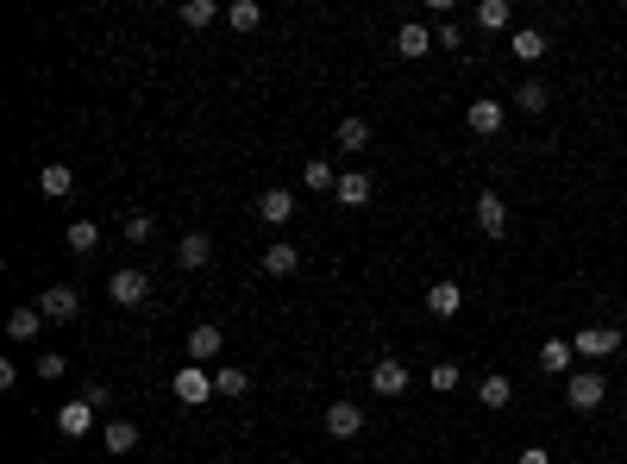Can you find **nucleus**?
Listing matches in <instances>:
<instances>
[{
	"label": "nucleus",
	"instance_id": "f257e3e1",
	"mask_svg": "<svg viewBox=\"0 0 627 464\" xmlns=\"http://www.w3.org/2000/svg\"><path fill=\"white\" fill-rule=\"evenodd\" d=\"M107 301H113V308H145V301H151V276L145 270H138V264H126V270H113L107 276Z\"/></svg>",
	"mask_w": 627,
	"mask_h": 464
},
{
	"label": "nucleus",
	"instance_id": "f03ea898",
	"mask_svg": "<svg viewBox=\"0 0 627 464\" xmlns=\"http://www.w3.org/2000/svg\"><path fill=\"white\" fill-rule=\"evenodd\" d=\"M602 402H609V383H602L596 370H571L565 377V408L571 414H596Z\"/></svg>",
	"mask_w": 627,
	"mask_h": 464
},
{
	"label": "nucleus",
	"instance_id": "7ed1b4c3",
	"mask_svg": "<svg viewBox=\"0 0 627 464\" xmlns=\"http://www.w3.org/2000/svg\"><path fill=\"white\" fill-rule=\"evenodd\" d=\"M571 352L584 358V364L615 358V352H621V327H584V333H571Z\"/></svg>",
	"mask_w": 627,
	"mask_h": 464
},
{
	"label": "nucleus",
	"instance_id": "20e7f679",
	"mask_svg": "<svg viewBox=\"0 0 627 464\" xmlns=\"http://www.w3.org/2000/svg\"><path fill=\"white\" fill-rule=\"evenodd\" d=\"M170 389H176L182 408H207V402H214V377H207V364H182Z\"/></svg>",
	"mask_w": 627,
	"mask_h": 464
},
{
	"label": "nucleus",
	"instance_id": "39448f33",
	"mask_svg": "<svg viewBox=\"0 0 627 464\" xmlns=\"http://www.w3.org/2000/svg\"><path fill=\"white\" fill-rule=\"evenodd\" d=\"M464 126H471L477 138H502L508 132V101H490V95L471 101V107H464Z\"/></svg>",
	"mask_w": 627,
	"mask_h": 464
},
{
	"label": "nucleus",
	"instance_id": "423d86ee",
	"mask_svg": "<svg viewBox=\"0 0 627 464\" xmlns=\"http://www.w3.org/2000/svg\"><path fill=\"white\" fill-rule=\"evenodd\" d=\"M408 383H414V377H408V364H402V358H377V364H370V389H377L383 402H402V396H408Z\"/></svg>",
	"mask_w": 627,
	"mask_h": 464
},
{
	"label": "nucleus",
	"instance_id": "0eeeda50",
	"mask_svg": "<svg viewBox=\"0 0 627 464\" xmlns=\"http://www.w3.org/2000/svg\"><path fill=\"white\" fill-rule=\"evenodd\" d=\"M38 308H44V320H57V327H69V320H82V295L69 289V283H51L38 295Z\"/></svg>",
	"mask_w": 627,
	"mask_h": 464
},
{
	"label": "nucleus",
	"instance_id": "6e6552de",
	"mask_svg": "<svg viewBox=\"0 0 627 464\" xmlns=\"http://www.w3.org/2000/svg\"><path fill=\"white\" fill-rule=\"evenodd\" d=\"M546 51H552V38L540 26H515V32H508V57H515V63H546Z\"/></svg>",
	"mask_w": 627,
	"mask_h": 464
},
{
	"label": "nucleus",
	"instance_id": "1a4fd4ad",
	"mask_svg": "<svg viewBox=\"0 0 627 464\" xmlns=\"http://www.w3.org/2000/svg\"><path fill=\"white\" fill-rule=\"evenodd\" d=\"M477 232H483V239H508V201L496 189L477 195Z\"/></svg>",
	"mask_w": 627,
	"mask_h": 464
},
{
	"label": "nucleus",
	"instance_id": "9d476101",
	"mask_svg": "<svg viewBox=\"0 0 627 464\" xmlns=\"http://www.w3.org/2000/svg\"><path fill=\"white\" fill-rule=\"evenodd\" d=\"M327 433L333 439H358L364 433V402H345V396L327 402Z\"/></svg>",
	"mask_w": 627,
	"mask_h": 464
},
{
	"label": "nucleus",
	"instance_id": "9b49d317",
	"mask_svg": "<svg viewBox=\"0 0 627 464\" xmlns=\"http://www.w3.org/2000/svg\"><path fill=\"white\" fill-rule=\"evenodd\" d=\"M95 414H101V408H95V402H82V396H76V402H63V408H57V433H63V439H88Z\"/></svg>",
	"mask_w": 627,
	"mask_h": 464
},
{
	"label": "nucleus",
	"instance_id": "f8f14e48",
	"mask_svg": "<svg viewBox=\"0 0 627 464\" xmlns=\"http://www.w3.org/2000/svg\"><path fill=\"white\" fill-rule=\"evenodd\" d=\"M427 314H433V320H458V314H464V289L452 283V276H439V283L427 289Z\"/></svg>",
	"mask_w": 627,
	"mask_h": 464
},
{
	"label": "nucleus",
	"instance_id": "ddd939ff",
	"mask_svg": "<svg viewBox=\"0 0 627 464\" xmlns=\"http://www.w3.org/2000/svg\"><path fill=\"white\" fill-rule=\"evenodd\" d=\"M226 352V333L214 327V320H201V327H189V364H214Z\"/></svg>",
	"mask_w": 627,
	"mask_h": 464
},
{
	"label": "nucleus",
	"instance_id": "4468645a",
	"mask_svg": "<svg viewBox=\"0 0 627 464\" xmlns=\"http://www.w3.org/2000/svg\"><path fill=\"white\" fill-rule=\"evenodd\" d=\"M370 195H377L370 170H339V189H333V201H339V207H370Z\"/></svg>",
	"mask_w": 627,
	"mask_h": 464
},
{
	"label": "nucleus",
	"instance_id": "2eb2a0df",
	"mask_svg": "<svg viewBox=\"0 0 627 464\" xmlns=\"http://www.w3.org/2000/svg\"><path fill=\"white\" fill-rule=\"evenodd\" d=\"M427 51H433V26H421V19H408V26H396V57L421 63Z\"/></svg>",
	"mask_w": 627,
	"mask_h": 464
},
{
	"label": "nucleus",
	"instance_id": "dca6fc26",
	"mask_svg": "<svg viewBox=\"0 0 627 464\" xmlns=\"http://www.w3.org/2000/svg\"><path fill=\"white\" fill-rule=\"evenodd\" d=\"M207 264H214V239H207V232H182L176 270H207Z\"/></svg>",
	"mask_w": 627,
	"mask_h": 464
},
{
	"label": "nucleus",
	"instance_id": "f3484780",
	"mask_svg": "<svg viewBox=\"0 0 627 464\" xmlns=\"http://www.w3.org/2000/svg\"><path fill=\"white\" fill-rule=\"evenodd\" d=\"M258 264H264V276H295V270H301V251H295L289 239H270V245L258 251Z\"/></svg>",
	"mask_w": 627,
	"mask_h": 464
},
{
	"label": "nucleus",
	"instance_id": "a211bd4d",
	"mask_svg": "<svg viewBox=\"0 0 627 464\" xmlns=\"http://www.w3.org/2000/svg\"><path fill=\"white\" fill-rule=\"evenodd\" d=\"M38 333H44V308H38V301H19V308L7 314V339L26 345V339H38Z\"/></svg>",
	"mask_w": 627,
	"mask_h": 464
},
{
	"label": "nucleus",
	"instance_id": "6ab92c4d",
	"mask_svg": "<svg viewBox=\"0 0 627 464\" xmlns=\"http://www.w3.org/2000/svg\"><path fill=\"white\" fill-rule=\"evenodd\" d=\"M471 19H477V32H515V7L508 0H477Z\"/></svg>",
	"mask_w": 627,
	"mask_h": 464
},
{
	"label": "nucleus",
	"instance_id": "aec40b11",
	"mask_svg": "<svg viewBox=\"0 0 627 464\" xmlns=\"http://www.w3.org/2000/svg\"><path fill=\"white\" fill-rule=\"evenodd\" d=\"M295 207H301V201H295L289 189H264V195H258V220H270V226H289V220H295Z\"/></svg>",
	"mask_w": 627,
	"mask_h": 464
},
{
	"label": "nucleus",
	"instance_id": "412c9836",
	"mask_svg": "<svg viewBox=\"0 0 627 464\" xmlns=\"http://www.w3.org/2000/svg\"><path fill=\"white\" fill-rule=\"evenodd\" d=\"M301 189H308V195H333L339 189V170L327 164V157H308V164H301Z\"/></svg>",
	"mask_w": 627,
	"mask_h": 464
},
{
	"label": "nucleus",
	"instance_id": "4be33fe9",
	"mask_svg": "<svg viewBox=\"0 0 627 464\" xmlns=\"http://www.w3.org/2000/svg\"><path fill=\"white\" fill-rule=\"evenodd\" d=\"M571 364H577L571 339H540V370H552V377H571Z\"/></svg>",
	"mask_w": 627,
	"mask_h": 464
},
{
	"label": "nucleus",
	"instance_id": "5701e85b",
	"mask_svg": "<svg viewBox=\"0 0 627 464\" xmlns=\"http://www.w3.org/2000/svg\"><path fill=\"white\" fill-rule=\"evenodd\" d=\"M69 189H76V170H69V164H44V170H38V195L63 201Z\"/></svg>",
	"mask_w": 627,
	"mask_h": 464
},
{
	"label": "nucleus",
	"instance_id": "b1692460",
	"mask_svg": "<svg viewBox=\"0 0 627 464\" xmlns=\"http://www.w3.org/2000/svg\"><path fill=\"white\" fill-rule=\"evenodd\" d=\"M182 26H189V32H201V26H214V19H226V7H220V0H182Z\"/></svg>",
	"mask_w": 627,
	"mask_h": 464
},
{
	"label": "nucleus",
	"instance_id": "393cba45",
	"mask_svg": "<svg viewBox=\"0 0 627 464\" xmlns=\"http://www.w3.org/2000/svg\"><path fill=\"white\" fill-rule=\"evenodd\" d=\"M477 402H483V408H508V402H515V383H508L502 370H490V377L477 383Z\"/></svg>",
	"mask_w": 627,
	"mask_h": 464
},
{
	"label": "nucleus",
	"instance_id": "a878e982",
	"mask_svg": "<svg viewBox=\"0 0 627 464\" xmlns=\"http://www.w3.org/2000/svg\"><path fill=\"white\" fill-rule=\"evenodd\" d=\"M63 239H69V251H76V258H88V251H101V226H95V220H69Z\"/></svg>",
	"mask_w": 627,
	"mask_h": 464
},
{
	"label": "nucleus",
	"instance_id": "bb28decb",
	"mask_svg": "<svg viewBox=\"0 0 627 464\" xmlns=\"http://www.w3.org/2000/svg\"><path fill=\"white\" fill-rule=\"evenodd\" d=\"M515 107H521V113H533V120H540V113L552 107V95H546V82H533V76H527V82H515Z\"/></svg>",
	"mask_w": 627,
	"mask_h": 464
},
{
	"label": "nucleus",
	"instance_id": "cd10ccee",
	"mask_svg": "<svg viewBox=\"0 0 627 464\" xmlns=\"http://www.w3.org/2000/svg\"><path fill=\"white\" fill-rule=\"evenodd\" d=\"M226 26H232V32H258V26H264V7H258V0H232V7H226Z\"/></svg>",
	"mask_w": 627,
	"mask_h": 464
},
{
	"label": "nucleus",
	"instance_id": "c85d7f7f",
	"mask_svg": "<svg viewBox=\"0 0 627 464\" xmlns=\"http://www.w3.org/2000/svg\"><path fill=\"white\" fill-rule=\"evenodd\" d=\"M101 439H107V452H120V458H126V452H138V421H107Z\"/></svg>",
	"mask_w": 627,
	"mask_h": 464
},
{
	"label": "nucleus",
	"instance_id": "c756f323",
	"mask_svg": "<svg viewBox=\"0 0 627 464\" xmlns=\"http://www.w3.org/2000/svg\"><path fill=\"white\" fill-rule=\"evenodd\" d=\"M364 145H370V120L345 113V120H339V151H364Z\"/></svg>",
	"mask_w": 627,
	"mask_h": 464
},
{
	"label": "nucleus",
	"instance_id": "7c9ffc66",
	"mask_svg": "<svg viewBox=\"0 0 627 464\" xmlns=\"http://www.w3.org/2000/svg\"><path fill=\"white\" fill-rule=\"evenodd\" d=\"M427 383H433V396H452V389H458V383H464V370H458V364H452V358H439V364H433V370H427Z\"/></svg>",
	"mask_w": 627,
	"mask_h": 464
},
{
	"label": "nucleus",
	"instance_id": "2f4dec72",
	"mask_svg": "<svg viewBox=\"0 0 627 464\" xmlns=\"http://www.w3.org/2000/svg\"><path fill=\"white\" fill-rule=\"evenodd\" d=\"M245 389H251V377H245L239 364H220L214 370V396H245Z\"/></svg>",
	"mask_w": 627,
	"mask_h": 464
},
{
	"label": "nucleus",
	"instance_id": "473e14b6",
	"mask_svg": "<svg viewBox=\"0 0 627 464\" xmlns=\"http://www.w3.org/2000/svg\"><path fill=\"white\" fill-rule=\"evenodd\" d=\"M120 232H126V245H151L157 220H151V214H126V226H120Z\"/></svg>",
	"mask_w": 627,
	"mask_h": 464
},
{
	"label": "nucleus",
	"instance_id": "72a5a7b5",
	"mask_svg": "<svg viewBox=\"0 0 627 464\" xmlns=\"http://www.w3.org/2000/svg\"><path fill=\"white\" fill-rule=\"evenodd\" d=\"M433 44H439V51H464V32L452 26V19H439V32H433Z\"/></svg>",
	"mask_w": 627,
	"mask_h": 464
},
{
	"label": "nucleus",
	"instance_id": "f704fd0d",
	"mask_svg": "<svg viewBox=\"0 0 627 464\" xmlns=\"http://www.w3.org/2000/svg\"><path fill=\"white\" fill-rule=\"evenodd\" d=\"M63 370H69V364H63V352H38V377H44V383H57Z\"/></svg>",
	"mask_w": 627,
	"mask_h": 464
},
{
	"label": "nucleus",
	"instance_id": "c9c22d12",
	"mask_svg": "<svg viewBox=\"0 0 627 464\" xmlns=\"http://www.w3.org/2000/svg\"><path fill=\"white\" fill-rule=\"evenodd\" d=\"M82 402H95V408H107V402H113V389H107V383H88V389H82Z\"/></svg>",
	"mask_w": 627,
	"mask_h": 464
},
{
	"label": "nucleus",
	"instance_id": "e433bc0d",
	"mask_svg": "<svg viewBox=\"0 0 627 464\" xmlns=\"http://www.w3.org/2000/svg\"><path fill=\"white\" fill-rule=\"evenodd\" d=\"M515 464H552V452L546 446H527V452H515Z\"/></svg>",
	"mask_w": 627,
	"mask_h": 464
},
{
	"label": "nucleus",
	"instance_id": "4c0bfd02",
	"mask_svg": "<svg viewBox=\"0 0 627 464\" xmlns=\"http://www.w3.org/2000/svg\"><path fill=\"white\" fill-rule=\"evenodd\" d=\"M621 13H627V0H621Z\"/></svg>",
	"mask_w": 627,
	"mask_h": 464
}]
</instances>
